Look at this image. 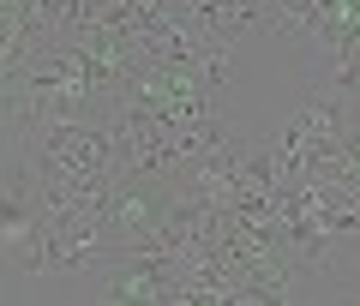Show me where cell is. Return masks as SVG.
<instances>
[{
    "mask_svg": "<svg viewBox=\"0 0 360 306\" xmlns=\"http://www.w3.org/2000/svg\"><path fill=\"white\" fill-rule=\"evenodd\" d=\"M186 288V258L174 253H103L90 264L78 300H108V306H180Z\"/></svg>",
    "mask_w": 360,
    "mask_h": 306,
    "instance_id": "1",
    "label": "cell"
}]
</instances>
